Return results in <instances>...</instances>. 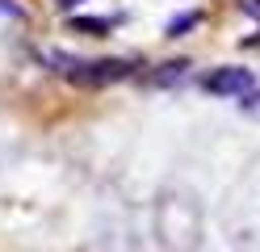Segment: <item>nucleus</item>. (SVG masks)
I'll return each instance as SVG.
<instances>
[{"mask_svg": "<svg viewBox=\"0 0 260 252\" xmlns=\"http://www.w3.org/2000/svg\"><path fill=\"white\" fill-rule=\"evenodd\" d=\"M42 67H51L55 76L72 80V84H84V89H101V84H113V80H126L130 76V59H80L72 50H59V46H46L38 50Z\"/></svg>", "mask_w": 260, "mask_h": 252, "instance_id": "obj_1", "label": "nucleus"}, {"mask_svg": "<svg viewBox=\"0 0 260 252\" xmlns=\"http://www.w3.org/2000/svg\"><path fill=\"white\" fill-rule=\"evenodd\" d=\"M202 89L218 93V97H252L260 89V80L248 72V67H214L210 76H202Z\"/></svg>", "mask_w": 260, "mask_h": 252, "instance_id": "obj_2", "label": "nucleus"}, {"mask_svg": "<svg viewBox=\"0 0 260 252\" xmlns=\"http://www.w3.org/2000/svg\"><path fill=\"white\" fill-rule=\"evenodd\" d=\"M189 76V59H168L159 72H151V84H159V89H168V84H181Z\"/></svg>", "mask_w": 260, "mask_h": 252, "instance_id": "obj_3", "label": "nucleus"}, {"mask_svg": "<svg viewBox=\"0 0 260 252\" xmlns=\"http://www.w3.org/2000/svg\"><path fill=\"white\" fill-rule=\"evenodd\" d=\"M72 30L76 34H92V38H105V34L113 30L109 17H72Z\"/></svg>", "mask_w": 260, "mask_h": 252, "instance_id": "obj_4", "label": "nucleus"}, {"mask_svg": "<svg viewBox=\"0 0 260 252\" xmlns=\"http://www.w3.org/2000/svg\"><path fill=\"white\" fill-rule=\"evenodd\" d=\"M198 21H202V13H198V9H189V13H176L172 21L164 25V34H168V38H185V34H189L193 25H198Z\"/></svg>", "mask_w": 260, "mask_h": 252, "instance_id": "obj_5", "label": "nucleus"}, {"mask_svg": "<svg viewBox=\"0 0 260 252\" xmlns=\"http://www.w3.org/2000/svg\"><path fill=\"white\" fill-rule=\"evenodd\" d=\"M0 17H17V21H25V9L17 5V0H0Z\"/></svg>", "mask_w": 260, "mask_h": 252, "instance_id": "obj_6", "label": "nucleus"}, {"mask_svg": "<svg viewBox=\"0 0 260 252\" xmlns=\"http://www.w3.org/2000/svg\"><path fill=\"white\" fill-rule=\"evenodd\" d=\"M243 13H248V17H256V21H260V0H243Z\"/></svg>", "mask_w": 260, "mask_h": 252, "instance_id": "obj_7", "label": "nucleus"}, {"mask_svg": "<svg viewBox=\"0 0 260 252\" xmlns=\"http://www.w3.org/2000/svg\"><path fill=\"white\" fill-rule=\"evenodd\" d=\"M76 5H84V0H55V9H59V13H72Z\"/></svg>", "mask_w": 260, "mask_h": 252, "instance_id": "obj_8", "label": "nucleus"}]
</instances>
